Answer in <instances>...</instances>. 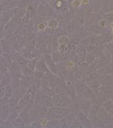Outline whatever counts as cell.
Masks as SVG:
<instances>
[{
  "instance_id": "cell-11",
  "label": "cell",
  "mask_w": 113,
  "mask_h": 128,
  "mask_svg": "<svg viewBox=\"0 0 113 128\" xmlns=\"http://www.w3.org/2000/svg\"><path fill=\"white\" fill-rule=\"evenodd\" d=\"M58 42L59 45L69 46L71 44V40L68 35H60L58 38Z\"/></svg>"
},
{
  "instance_id": "cell-3",
  "label": "cell",
  "mask_w": 113,
  "mask_h": 128,
  "mask_svg": "<svg viewBox=\"0 0 113 128\" xmlns=\"http://www.w3.org/2000/svg\"><path fill=\"white\" fill-rule=\"evenodd\" d=\"M34 102L36 104H42L45 106H47L49 108H51L54 106L53 103V99L51 96H49L47 94H44L41 90H39L36 94L35 95V98H34Z\"/></svg>"
},
{
  "instance_id": "cell-14",
  "label": "cell",
  "mask_w": 113,
  "mask_h": 128,
  "mask_svg": "<svg viewBox=\"0 0 113 128\" xmlns=\"http://www.w3.org/2000/svg\"><path fill=\"white\" fill-rule=\"evenodd\" d=\"M100 6L104 13H108L110 10V0H100Z\"/></svg>"
},
{
  "instance_id": "cell-13",
  "label": "cell",
  "mask_w": 113,
  "mask_h": 128,
  "mask_svg": "<svg viewBox=\"0 0 113 128\" xmlns=\"http://www.w3.org/2000/svg\"><path fill=\"white\" fill-rule=\"evenodd\" d=\"M52 58L53 60H54V62L56 63V64H59V63H61V62H63L64 60V55L63 54H61L60 52H58V50L56 51H53L52 54Z\"/></svg>"
},
{
  "instance_id": "cell-12",
  "label": "cell",
  "mask_w": 113,
  "mask_h": 128,
  "mask_svg": "<svg viewBox=\"0 0 113 128\" xmlns=\"http://www.w3.org/2000/svg\"><path fill=\"white\" fill-rule=\"evenodd\" d=\"M47 28H48V27H47L46 21H44V20L38 21L36 25V32L38 33L45 32L47 30Z\"/></svg>"
},
{
  "instance_id": "cell-2",
  "label": "cell",
  "mask_w": 113,
  "mask_h": 128,
  "mask_svg": "<svg viewBox=\"0 0 113 128\" xmlns=\"http://www.w3.org/2000/svg\"><path fill=\"white\" fill-rule=\"evenodd\" d=\"M52 99L54 106L59 108H68L72 103V99L66 94H54Z\"/></svg>"
},
{
  "instance_id": "cell-15",
  "label": "cell",
  "mask_w": 113,
  "mask_h": 128,
  "mask_svg": "<svg viewBox=\"0 0 113 128\" xmlns=\"http://www.w3.org/2000/svg\"><path fill=\"white\" fill-rule=\"evenodd\" d=\"M81 7H82V4L80 0H72V1H70V9L72 10L76 11Z\"/></svg>"
},
{
  "instance_id": "cell-19",
  "label": "cell",
  "mask_w": 113,
  "mask_h": 128,
  "mask_svg": "<svg viewBox=\"0 0 113 128\" xmlns=\"http://www.w3.org/2000/svg\"><path fill=\"white\" fill-rule=\"evenodd\" d=\"M40 58H41V57H40ZM40 58H34V59L30 60L27 66H28L30 69H32V71H35L36 68V64H37V62H38V59Z\"/></svg>"
},
{
  "instance_id": "cell-5",
  "label": "cell",
  "mask_w": 113,
  "mask_h": 128,
  "mask_svg": "<svg viewBox=\"0 0 113 128\" xmlns=\"http://www.w3.org/2000/svg\"><path fill=\"white\" fill-rule=\"evenodd\" d=\"M76 118L77 120L80 122L83 127H92L93 124L90 121L89 116L87 114H86L82 111H80L76 113Z\"/></svg>"
},
{
  "instance_id": "cell-6",
  "label": "cell",
  "mask_w": 113,
  "mask_h": 128,
  "mask_svg": "<svg viewBox=\"0 0 113 128\" xmlns=\"http://www.w3.org/2000/svg\"><path fill=\"white\" fill-rule=\"evenodd\" d=\"M46 24H47L48 28L50 29V30H56L60 27V20L58 18H49L46 20Z\"/></svg>"
},
{
  "instance_id": "cell-24",
  "label": "cell",
  "mask_w": 113,
  "mask_h": 128,
  "mask_svg": "<svg viewBox=\"0 0 113 128\" xmlns=\"http://www.w3.org/2000/svg\"><path fill=\"white\" fill-rule=\"evenodd\" d=\"M110 34H111L112 36L113 37V29H111V30H110Z\"/></svg>"
},
{
  "instance_id": "cell-17",
  "label": "cell",
  "mask_w": 113,
  "mask_h": 128,
  "mask_svg": "<svg viewBox=\"0 0 113 128\" xmlns=\"http://www.w3.org/2000/svg\"><path fill=\"white\" fill-rule=\"evenodd\" d=\"M50 119L47 118L46 116H42L38 120V123L39 124L40 127H47L49 123H50Z\"/></svg>"
},
{
  "instance_id": "cell-16",
  "label": "cell",
  "mask_w": 113,
  "mask_h": 128,
  "mask_svg": "<svg viewBox=\"0 0 113 128\" xmlns=\"http://www.w3.org/2000/svg\"><path fill=\"white\" fill-rule=\"evenodd\" d=\"M20 72L26 76H34V71L30 69L27 65L20 67Z\"/></svg>"
},
{
  "instance_id": "cell-9",
  "label": "cell",
  "mask_w": 113,
  "mask_h": 128,
  "mask_svg": "<svg viewBox=\"0 0 113 128\" xmlns=\"http://www.w3.org/2000/svg\"><path fill=\"white\" fill-rule=\"evenodd\" d=\"M100 82L102 86H111L113 83V78L110 75H100Z\"/></svg>"
},
{
  "instance_id": "cell-4",
  "label": "cell",
  "mask_w": 113,
  "mask_h": 128,
  "mask_svg": "<svg viewBox=\"0 0 113 128\" xmlns=\"http://www.w3.org/2000/svg\"><path fill=\"white\" fill-rule=\"evenodd\" d=\"M42 58L45 60L46 62L48 68L50 69V71L54 73V75L58 76V65L56 64L54 60L52 58V55L51 54H44L42 56Z\"/></svg>"
},
{
  "instance_id": "cell-10",
  "label": "cell",
  "mask_w": 113,
  "mask_h": 128,
  "mask_svg": "<svg viewBox=\"0 0 113 128\" xmlns=\"http://www.w3.org/2000/svg\"><path fill=\"white\" fill-rule=\"evenodd\" d=\"M11 113V108L10 107V105L8 104H2L1 108V114H2V121L6 120L8 118V116Z\"/></svg>"
},
{
  "instance_id": "cell-23",
  "label": "cell",
  "mask_w": 113,
  "mask_h": 128,
  "mask_svg": "<svg viewBox=\"0 0 113 128\" xmlns=\"http://www.w3.org/2000/svg\"><path fill=\"white\" fill-rule=\"evenodd\" d=\"M110 28H111V29H113V21L110 24Z\"/></svg>"
},
{
  "instance_id": "cell-1",
  "label": "cell",
  "mask_w": 113,
  "mask_h": 128,
  "mask_svg": "<svg viewBox=\"0 0 113 128\" xmlns=\"http://www.w3.org/2000/svg\"><path fill=\"white\" fill-rule=\"evenodd\" d=\"M70 112H72L69 108H59L53 106L49 108L46 116L50 120H60L64 118Z\"/></svg>"
},
{
  "instance_id": "cell-22",
  "label": "cell",
  "mask_w": 113,
  "mask_h": 128,
  "mask_svg": "<svg viewBox=\"0 0 113 128\" xmlns=\"http://www.w3.org/2000/svg\"><path fill=\"white\" fill-rule=\"evenodd\" d=\"M68 1H69V0H54V2H66Z\"/></svg>"
},
{
  "instance_id": "cell-21",
  "label": "cell",
  "mask_w": 113,
  "mask_h": 128,
  "mask_svg": "<svg viewBox=\"0 0 113 128\" xmlns=\"http://www.w3.org/2000/svg\"><path fill=\"white\" fill-rule=\"evenodd\" d=\"M70 127H83V126L82 125V124L80 123V122L77 120V118H76L74 120V121L72 123Z\"/></svg>"
},
{
  "instance_id": "cell-20",
  "label": "cell",
  "mask_w": 113,
  "mask_h": 128,
  "mask_svg": "<svg viewBox=\"0 0 113 128\" xmlns=\"http://www.w3.org/2000/svg\"><path fill=\"white\" fill-rule=\"evenodd\" d=\"M103 18L108 20L109 24H111L112 22L113 21V11H112V12H108V13L105 14Z\"/></svg>"
},
{
  "instance_id": "cell-7",
  "label": "cell",
  "mask_w": 113,
  "mask_h": 128,
  "mask_svg": "<svg viewBox=\"0 0 113 128\" xmlns=\"http://www.w3.org/2000/svg\"><path fill=\"white\" fill-rule=\"evenodd\" d=\"M1 50L2 53H11L12 51V42L2 38L1 40Z\"/></svg>"
},
{
  "instance_id": "cell-8",
  "label": "cell",
  "mask_w": 113,
  "mask_h": 128,
  "mask_svg": "<svg viewBox=\"0 0 113 128\" xmlns=\"http://www.w3.org/2000/svg\"><path fill=\"white\" fill-rule=\"evenodd\" d=\"M37 70H39V71H42L43 72H45V73H46V72H50V69L48 68L47 67V64L46 63V62H45V60L41 57L40 58L38 59V60L37 62V64H36V68Z\"/></svg>"
},
{
  "instance_id": "cell-18",
  "label": "cell",
  "mask_w": 113,
  "mask_h": 128,
  "mask_svg": "<svg viewBox=\"0 0 113 128\" xmlns=\"http://www.w3.org/2000/svg\"><path fill=\"white\" fill-rule=\"evenodd\" d=\"M45 75H46V73L42 72V71H39L37 69H36L35 71H34V77H35V79H36V80H42L45 77Z\"/></svg>"
}]
</instances>
